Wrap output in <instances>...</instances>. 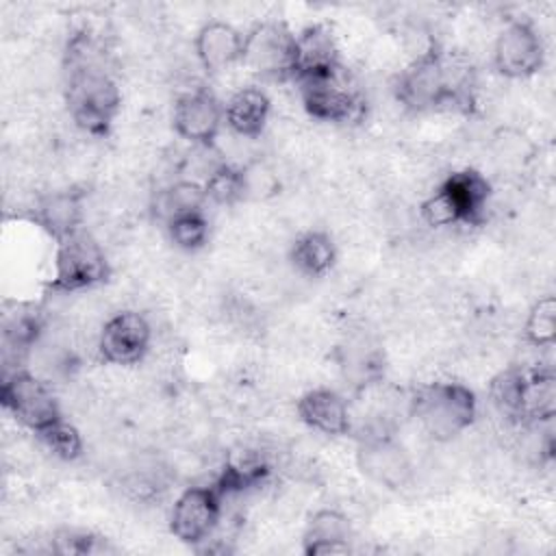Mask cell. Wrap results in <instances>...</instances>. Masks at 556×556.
<instances>
[{
	"mask_svg": "<svg viewBox=\"0 0 556 556\" xmlns=\"http://www.w3.org/2000/svg\"><path fill=\"white\" fill-rule=\"evenodd\" d=\"M35 437L48 452H52L54 458H61V460H76L85 450L80 430L74 424H70L65 417L48 426Z\"/></svg>",
	"mask_w": 556,
	"mask_h": 556,
	"instance_id": "cell-28",
	"label": "cell"
},
{
	"mask_svg": "<svg viewBox=\"0 0 556 556\" xmlns=\"http://www.w3.org/2000/svg\"><path fill=\"white\" fill-rule=\"evenodd\" d=\"M152 324L139 311L113 313L96 337V352L102 363L115 367L139 365L152 348Z\"/></svg>",
	"mask_w": 556,
	"mask_h": 556,
	"instance_id": "cell-10",
	"label": "cell"
},
{
	"mask_svg": "<svg viewBox=\"0 0 556 556\" xmlns=\"http://www.w3.org/2000/svg\"><path fill=\"white\" fill-rule=\"evenodd\" d=\"M408 413L426 437L437 443H450L473 426L478 400L463 382L434 380L413 391Z\"/></svg>",
	"mask_w": 556,
	"mask_h": 556,
	"instance_id": "cell-3",
	"label": "cell"
},
{
	"mask_svg": "<svg viewBox=\"0 0 556 556\" xmlns=\"http://www.w3.org/2000/svg\"><path fill=\"white\" fill-rule=\"evenodd\" d=\"M293 54L295 33L280 20H261L243 33L241 65L263 78H291Z\"/></svg>",
	"mask_w": 556,
	"mask_h": 556,
	"instance_id": "cell-8",
	"label": "cell"
},
{
	"mask_svg": "<svg viewBox=\"0 0 556 556\" xmlns=\"http://www.w3.org/2000/svg\"><path fill=\"white\" fill-rule=\"evenodd\" d=\"M165 230L169 235V241L182 252L202 250L208 243V235H211V226L204 211L180 215L169 224H165Z\"/></svg>",
	"mask_w": 556,
	"mask_h": 556,
	"instance_id": "cell-26",
	"label": "cell"
},
{
	"mask_svg": "<svg viewBox=\"0 0 556 556\" xmlns=\"http://www.w3.org/2000/svg\"><path fill=\"white\" fill-rule=\"evenodd\" d=\"M269 115L271 100L256 85L239 87L224 102V124L239 139H258L265 132Z\"/></svg>",
	"mask_w": 556,
	"mask_h": 556,
	"instance_id": "cell-18",
	"label": "cell"
},
{
	"mask_svg": "<svg viewBox=\"0 0 556 556\" xmlns=\"http://www.w3.org/2000/svg\"><path fill=\"white\" fill-rule=\"evenodd\" d=\"M358 469L376 484L387 489L406 486L413 478V463L393 430H367L358 434Z\"/></svg>",
	"mask_w": 556,
	"mask_h": 556,
	"instance_id": "cell-12",
	"label": "cell"
},
{
	"mask_svg": "<svg viewBox=\"0 0 556 556\" xmlns=\"http://www.w3.org/2000/svg\"><path fill=\"white\" fill-rule=\"evenodd\" d=\"M241 169L243 202H267L280 193V174L267 159H250Z\"/></svg>",
	"mask_w": 556,
	"mask_h": 556,
	"instance_id": "cell-25",
	"label": "cell"
},
{
	"mask_svg": "<svg viewBox=\"0 0 556 556\" xmlns=\"http://www.w3.org/2000/svg\"><path fill=\"white\" fill-rule=\"evenodd\" d=\"M206 200L217 206H235L243 202V182L239 165L224 163L204 180Z\"/></svg>",
	"mask_w": 556,
	"mask_h": 556,
	"instance_id": "cell-27",
	"label": "cell"
},
{
	"mask_svg": "<svg viewBox=\"0 0 556 556\" xmlns=\"http://www.w3.org/2000/svg\"><path fill=\"white\" fill-rule=\"evenodd\" d=\"M302 109L317 122L356 124L365 117V96L354 76L339 65L332 72L293 80Z\"/></svg>",
	"mask_w": 556,
	"mask_h": 556,
	"instance_id": "cell-6",
	"label": "cell"
},
{
	"mask_svg": "<svg viewBox=\"0 0 556 556\" xmlns=\"http://www.w3.org/2000/svg\"><path fill=\"white\" fill-rule=\"evenodd\" d=\"M491 63L506 80L536 76L545 63V46L536 26L530 20H510L493 41Z\"/></svg>",
	"mask_w": 556,
	"mask_h": 556,
	"instance_id": "cell-9",
	"label": "cell"
},
{
	"mask_svg": "<svg viewBox=\"0 0 556 556\" xmlns=\"http://www.w3.org/2000/svg\"><path fill=\"white\" fill-rule=\"evenodd\" d=\"M493 154L506 167H523L532 156V146L519 130L502 128L493 135Z\"/></svg>",
	"mask_w": 556,
	"mask_h": 556,
	"instance_id": "cell-29",
	"label": "cell"
},
{
	"mask_svg": "<svg viewBox=\"0 0 556 556\" xmlns=\"http://www.w3.org/2000/svg\"><path fill=\"white\" fill-rule=\"evenodd\" d=\"M556 413V378L549 365L526 367L521 404H519V424L539 426L552 424Z\"/></svg>",
	"mask_w": 556,
	"mask_h": 556,
	"instance_id": "cell-20",
	"label": "cell"
},
{
	"mask_svg": "<svg viewBox=\"0 0 556 556\" xmlns=\"http://www.w3.org/2000/svg\"><path fill=\"white\" fill-rule=\"evenodd\" d=\"M491 195L493 187L482 172L473 167L454 169L426 200H421L419 219L434 230L482 226Z\"/></svg>",
	"mask_w": 556,
	"mask_h": 556,
	"instance_id": "cell-4",
	"label": "cell"
},
{
	"mask_svg": "<svg viewBox=\"0 0 556 556\" xmlns=\"http://www.w3.org/2000/svg\"><path fill=\"white\" fill-rule=\"evenodd\" d=\"M102 539H98L91 532H83V530H56L50 539V552L54 554H70V556H83V554H98L104 552V547H100Z\"/></svg>",
	"mask_w": 556,
	"mask_h": 556,
	"instance_id": "cell-30",
	"label": "cell"
},
{
	"mask_svg": "<svg viewBox=\"0 0 556 556\" xmlns=\"http://www.w3.org/2000/svg\"><path fill=\"white\" fill-rule=\"evenodd\" d=\"M224 513V495L215 484L187 486L169 513V532L185 545L200 547L208 541Z\"/></svg>",
	"mask_w": 556,
	"mask_h": 556,
	"instance_id": "cell-11",
	"label": "cell"
},
{
	"mask_svg": "<svg viewBox=\"0 0 556 556\" xmlns=\"http://www.w3.org/2000/svg\"><path fill=\"white\" fill-rule=\"evenodd\" d=\"M341 63L339 43L332 30L324 24H313L295 33V54L291 80L319 76L337 70Z\"/></svg>",
	"mask_w": 556,
	"mask_h": 556,
	"instance_id": "cell-16",
	"label": "cell"
},
{
	"mask_svg": "<svg viewBox=\"0 0 556 556\" xmlns=\"http://www.w3.org/2000/svg\"><path fill=\"white\" fill-rule=\"evenodd\" d=\"M289 263L306 278H324L337 263V243L326 230H304L289 245Z\"/></svg>",
	"mask_w": 556,
	"mask_h": 556,
	"instance_id": "cell-21",
	"label": "cell"
},
{
	"mask_svg": "<svg viewBox=\"0 0 556 556\" xmlns=\"http://www.w3.org/2000/svg\"><path fill=\"white\" fill-rule=\"evenodd\" d=\"M111 278V263L87 226L54 241L52 258V293H83L104 285Z\"/></svg>",
	"mask_w": 556,
	"mask_h": 556,
	"instance_id": "cell-5",
	"label": "cell"
},
{
	"mask_svg": "<svg viewBox=\"0 0 556 556\" xmlns=\"http://www.w3.org/2000/svg\"><path fill=\"white\" fill-rule=\"evenodd\" d=\"M206 202L208 200L200 182L189 178H176L152 193L148 208H150V215L165 226L180 215L204 211Z\"/></svg>",
	"mask_w": 556,
	"mask_h": 556,
	"instance_id": "cell-22",
	"label": "cell"
},
{
	"mask_svg": "<svg viewBox=\"0 0 556 556\" xmlns=\"http://www.w3.org/2000/svg\"><path fill=\"white\" fill-rule=\"evenodd\" d=\"M33 219L54 241L83 228L85 193L78 189H56L39 195L33 206Z\"/></svg>",
	"mask_w": 556,
	"mask_h": 556,
	"instance_id": "cell-17",
	"label": "cell"
},
{
	"mask_svg": "<svg viewBox=\"0 0 556 556\" xmlns=\"http://www.w3.org/2000/svg\"><path fill=\"white\" fill-rule=\"evenodd\" d=\"M306 556H330L352 552V523L337 508H321L311 515L302 534Z\"/></svg>",
	"mask_w": 556,
	"mask_h": 556,
	"instance_id": "cell-19",
	"label": "cell"
},
{
	"mask_svg": "<svg viewBox=\"0 0 556 556\" xmlns=\"http://www.w3.org/2000/svg\"><path fill=\"white\" fill-rule=\"evenodd\" d=\"M295 410L300 421L319 434L343 437L352 430L350 402L334 389H308L298 397Z\"/></svg>",
	"mask_w": 556,
	"mask_h": 556,
	"instance_id": "cell-15",
	"label": "cell"
},
{
	"mask_svg": "<svg viewBox=\"0 0 556 556\" xmlns=\"http://www.w3.org/2000/svg\"><path fill=\"white\" fill-rule=\"evenodd\" d=\"M523 376L526 367L510 365L500 369L491 380H489V397L495 410L513 421L519 424V404H521V387H523Z\"/></svg>",
	"mask_w": 556,
	"mask_h": 556,
	"instance_id": "cell-23",
	"label": "cell"
},
{
	"mask_svg": "<svg viewBox=\"0 0 556 556\" xmlns=\"http://www.w3.org/2000/svg\"><path fill=\"white\" fill-rule=\"evenodd\" d=\"M174 132L191 146L217 143L224 124V102L208 87L182 91L172 109Z\"/></svg>",
	"mask_w": 556,
	"mask_h": 556,
	"instance_id": "cell-13",
	"label": "cell"
},
{
	"mask_svg": "<svg viewBox=\"0 0 556 556\" xmlns=\"http://www.w3.org/2000/svg\"><path fill=\"white\" fill-rule=\"evenodd\" d=\"M198 65L208 74H219L241 63L243 33L224 20L204 22L193 37Z\"/></svg>",
	"mask_w": 556,
	"mask_h": 556,
	"instance_id": "cell-14",
	"label": "cell"
},
{
	"mask_svg": "<svg viewBox=\"0 0 556 556\" xmlns=\"http://www.w3.org/2000/svg\"><path fill=\"white\" fill-rule=\"evenodd\" d=\"M523 339L536 350H549L556 341V298L545 293L532 302L523 321Z\"/></svg>",
	"mask_w": 556,
	"mask_h": 556,
	"instance_id": "cell-24",
	"label": "cell"
},
{
	"mask_svg": "<svg viewBox=\"0 0 556 556\" xmlns=\"http://www.w3.org/2000/svg\"><path fill=\"white\" fill-rule=\"evenodd\" d=\"M63 98L74 126L96 139L109 137L122 109V91L106 70L104 52L87 30L76 33L63 54Z\"/></svg>",
	"mask_w": 556,
	"mask_h": 556,
	"instance_id": "cell-1",
	"label": "cell"
},
{
	"mask_svg": "<svg viewBox=\"0 0 556 556\" xmlns=\"http://www.w3.org/2000/svg\"><path fill=\"white\" fill-rule=\"evenodd\" d=\"M391 91L395 102L410 113L439 109L469 113L476 104L478 78L469 59L445 52L437 41L400 70Z\"/></svg>",
	"mask_w": 556,
	"mask_h": 556,
	"instance_id": "cell-2",
	"label": "cell"
},
{
	"mask_svg": "<svg viewBox=\"0 0 556 556\" xmlns=\"http://www.w3.org/2000/svg\"><path fill=\"white\" fill-rule=\"evenodd\" d=\"M0 402L2 408L33 434H39L48 426L63 419V410L52 391V382L26 367L4 371L0 384Z\"/></svg>",
	"mask_w": 556,
	"mask_h": 556,
	"instance_id": "cell-7",
	"label": "cell"
}]
</instances>
